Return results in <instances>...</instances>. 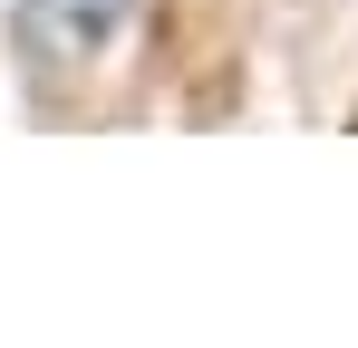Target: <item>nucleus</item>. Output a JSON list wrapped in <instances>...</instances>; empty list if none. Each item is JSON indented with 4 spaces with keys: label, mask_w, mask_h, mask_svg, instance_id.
<instances>
[{
    "label": "nucleus",
    "mask_w": 358,
    "mask_h": 348,
    "mask_svg": "<svg viewBox=\"0 0 358 348\" xmlns=\"http://www.w3.org/2000/svg\"><path fill=\"white\" fill-rule=\"evenodd\" d=\"M136 0H20V49L39 58V68H87V58L117 39V20Z\"/></svg>",
    "instance_id": "nucleus-1"
}]
</instances>
